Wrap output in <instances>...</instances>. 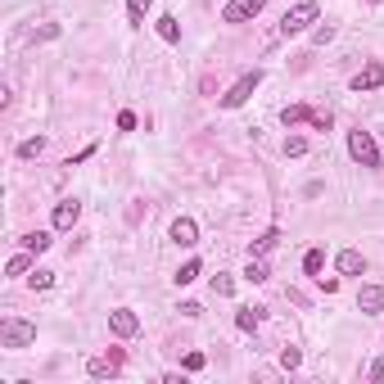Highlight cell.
Masks as SVG:
<instances>
[{
    "mask_svg": "<svg viewBox=\"0 0 384 384\" xmlns=\"http://www.w3.org/2000/svg\"><path fill=\"white\" fill-rule=\"evenodd\" d=\"M32 344H36L32 321H23V316H5V321H0V348L18 353V348H32Z\"/></svg>",
    "mask_w": 384,
    "mask_h": 384,
    "instance_id": "cell-1",
    "label": "cell"
},
{
    "mask_svg": "<svg viewBox=\"0 0 384 384\" xmlns=\"http://www.w3.org/2000/svg\"><path fill=\"white\" fill-rule=\"evenodd\" d=\"M316 18H321V5H316V0H299L294 9H285V18H281V36H299V32H307Z\"/></svg>",
    "mask_w": 384,
    "mask_h": 384,
    "instance_id": "cell-2",
    "label": "cell"
},
{
    "mask_svg": "<svg viewBox=\"0 0 384 384\" xmlns=\"http://www.w3.org/2000/svg\"><path fill=\"white\" fill-rule=\"evenodd\" d=\"M263 86V68H249V73H239L235 77V86L222 95V109H239V104H249V95Z\"/></svg>",
    "mask_w": 384,
    "mask_h": 384,
    "instance_id": "cell-3",
    "label": "cell"
},
{
    "mask_svg": "<svg viewBox=\"0 0 384 384\" xmlns=\"http://www.w3.org/2000/svg\"><path fill=\"white\" fill-rule=\"evenodd\" d=\"M348 154H353V163H362V168H380V145H376V136L371 131H348Z\"/></svg>",
    "mask_w": 384,
    "mask_h": 384,
    "instance_id": "cell-4",
    "label": "cell"
},
{
    "mask_svg": "<svg viewBox=\"0 0 384 384\" xmlns=\"http://www.w3.org/2000/svg\"><path fill=\"white\" fill-rule=\"evenodd\" d=\"M122 357H127L122 348H109L104 357H86V376L91 380H113L122 371Z\"/></svg>",
    "mask_w": 384,
    "mask_h": 384,
    "instance_id": "cell-5",
    "label": "cell"
},
{
    "mask_svg": "<svg viewBox=\"0 0 384 384\" xmlns=\"http://www.w3.org/2000/svg\"><path fill=\"white\" fill-rule=\"evenodd\" d=\"M263 9H267V0H226L222 23H253Z\"/></svg>",
    "mask_w": 384,
    "mask_h": 384,
    "instance_id": "cell-6",
    "label": "cell"
},
{
    "mask_svg": "<svg viewBox=\"0 0 384 384\" xmlns=\"http://www.w3.org/2000/svg\"><path fill=\"white\" fill-rule=\"evenodd\" d=\"M109 330L118 334V339H136L140 334V316L131 312V307H113L109 312Z\"/></svg>",
    "mask_w": 384,
    "mask_h": 384,
    "instance_id": "cell-7",
    "label": "cell"
},
{
    "mask_svg": "<svg viewBox=\"0 0 384 384\" xmlns=\"http://www.w3.org/2000/svg\"><path fill=\"white\" fill-rule=\"evenodd\" d=\"M168 239L177 249H195L199 244V222H195V217H177V222L168 226Z\"/></svg>",
    "mask_w": 384,
    "mask_h": 384,
    "instance_id": "cell-8",
    "label": "cell"
},
{
    "mask_svg": "<svg viewBox=\"0 0 384 384\" xmlns=\"http://www.w3.org/2000/svg\"><path fill=\"white\" fill-rule=\"evenodd\" d=\"M380 86H384V64H380V59H371L367 68H362L357 77H353V91H357V95H367V91H380Z\"/></svg>",
    "mask_w": 384,
    "mask_h": 384,
    "instance_id": "cell-9",
    "label": "cell"
},
{
    "mask_svg": "<svg viewBox=\"0 0 384 384\" xmlns=\"http://www.w3.org/2000/svg\"><path fill=\"white\" fill-rule=\"evenodd\" d=\"M77 217H82V199H59V204H54V230H73L77 226Z\"/></svg>",
    "mask_w": 384,
    "mask_h": 384,
    "instance_id": "cell-10",
    "label": "cell"
},
{
    "mask_svg": "<svg viewBox=\"0 0 384 384\" xmlns=\"http://www.w3.org/2000/svg\"><path fill=\"white\" fill-rule=\"evenodd\" d=\"M334 267H339V276H362L367 272V258H362V249H339Z\"/></svg>",
    "mask_w": 384,
    "mask_h": 384,
    "instance_id": "cell-11",
    "label": "cell"
},
{
    "mask_svg": "<svg viewBox=\"0 0 384 384\" xmlns=\"http://www.w3.org/2000/svg\"><path fill=\"white\" fill-rule=\"evenodd\" d=\"M357 312H367V316L384 312V290H380V285H362V290H357Z\"/></svg>",
    "mask_w": 384,
    "mask_h": 384,
    "instance_id": "cell-12",
    "label": "cell"
},
{
    "mask_svg": "<svg viewBox=\"0 0 384 384\" xmlns=\"http://www.w3.org/2000/svg\"><path fill=\"white\" fill-rule=\"evenodd\" d=\"M276 244H281V230L272 226V230H263V235H258L253 244H249V258H267V253H272Z\"/></svg>",
    "mask_w": 384,
    "mask_h": 384,
    "instance_id": "cell-13",
    "label": "cell"
},
{
    "mask_svg": "<svg viewBox=\"0 0 384 384\" xmlns=\"http://www.w3.org/2000/svg\"><path fill=\"white\" fill-rule=\"evenodd\" d=\"M32 267H36V253H32V249H23V253H14L5 263V276H27Z\"/></svg>",
    "mask_w": 384,
    "mask_h": 384,
    "instance_id": "cell-14",
    "label": "cell"
},
{
    "mask_svg": "<svg viewBox=\"0 0 384 384\" xmlns=\"http://www.w3.org/2000/svg\"><path fill=\"white\" fill-rule=\"evenodd\" d=\"M263 312H267V307H239V312H235V325H239V330H249V334H253L258 325H263Z\"/></svg>",
    "mask_w": 384,
    "mask_h": 384,
    "instance_id": "cell-15",
    "label": "cell"
},
{
    "mask_svg": "<svg viewBox=\"0 0 384 384\" xmlns=\"http://www.w3.org/2000/svg\"><path fill=\"white\" fill-rule=\"evenodd\" d=\"M244 281H249V285H267V281H272V267H267L263 258H249V267H244Z\"/></svg>",
    "mask_w": 384,
    "mask_h": 384,
    "instance_id": "cell-16",
    "label": "cell"
},
{
    "mask_svg": "<svg viewBox=\"0 0 384 384\" xmlns=\"http://www.w3.org/2000/svg\"><path fill=\"white\" fill-rule=\"evenodd\" d=\"M281 122H285V127H299V122H312V109H307V104H285V109H281Z\"/></svg>",
    "mask_w": 384,
    "mask_h": 384,
    "instance_id": "cell-17",
    "label": "cell"
},
{
    "mask_svg": "<svg viewBox=\"0 0 384 384\" xmlns=\"http://www.w3.org/2000/svg\"><path fill=\"white\" fill-rule=\"evenodd\" d=\"M18 244H23V249H32V253H45V249H50L54 239H50V230H27V235L18 239Z\"/></svg>",
    "mask_w": 384,
    "mask_h": 384,
    "instance_id": "cell-18",
    "label": "cell"
},
{
    "mask_svg": "<svg viewBox=\"0 0 384 384\" xmlns=\"http://www.w3.org/2000/svg\"><path fill=\"white\" fill-rule=\"evenodd\" d=\"M199 272H204V263H199V258H190L186 267H177V276H172V281H177V285H195Z\"/></svg>",
    "mask_w": 384,
    "mask_h": 384,
    "instance_id": "cell-19",
    "label": "cell"
},
{
    "mask_svg": "<svg viewBox=\"0 0 384 384\" xmlns=\"http://www.w3.org/2000/svg\"><path fill=\"white\" fill-rule=\"evenodd\" d=\"M158 36H163L168 45H177V41H181V23H177L172 14H163V18H158Z\"/></svg>",
    "mask_w": 384,
    "mask_h": 384,
    "instance_id": "cell-20",
    "label": "cell"
},
{
    "mask_svg": "<svg viewBox=\"0 0 384 384\" xmlns=\"http://www.w3.org/2000/svg\"><path fill=\"white\" fill-rule=\"evenodd\" d=\"M149 5H154V0H127V23L140 27V23H145V14H149Z\"/></svg>",
    "mask_w": 384,
    "mask_h": 384,
    "instance_id": "cell-21",
    "label": "cell"
},
{
    "mask_svg": "<svg viewBox=\"0 0 384 384\" xmlns=\"http://www.w3.org/2000/svg\"><path fill=\"white\" fill-rule=\"evenodd\" d=\"M27 285H32V290H50V285H54V272H50V267H32Z\"/></svg>",
    "mask_w": 384,
    "mask_h": 384,
    "instance_id": "cell-22",
    "label": "cell"
},
{
    "mask_svg": "<svg viewBox=\"0 0 384 384\" xmlns=\"http://www.w3.org/2000/svg\"><path fill=\"white\" fill-rule=\"evenodd\" d=\"M321 267H325V249H307L303 272H307V276H321Z\"/></svg>",
    "mask_w": 384,
    "mask_h": 384,
    "instance_id": "cell-23",
    "label": "cell"
},
{
    "mask_svg": "<svg viewBox=\"0 0 384 384\" xmlns=\"http://www.w3.org/2000/svg\"><path fill=\"white\" fill-rule=\"evenodd\" d=\"M213 294H217V299H230V294H235V276L217 272V276H213Z\"/></svg>",
    "mask_w": 384,
    "mask_h": 384,
    "instance_id": "cell-24",
    "label": "cell"
},
{
    "mask_svg": "<svg viewBox=\"0 0 384 384\" xmlns=\"http://www.w3.org/2000/svg\"><path fill=\"white\" fill-rule=\"evenodd\" d=\"M41 154H45V136H32L18 145V158H41Z\"/></svg>",
    "mask_w": 384,
    "mask_h": 384,
    "instance_id": "cell-25",
    "label": "cell"
},
{
    "mask_svg": "<svg viewBox=\"0 0 384 384\" xmlns=\"http://www.w3.org/2000/svg\"><path fill=\"white\" fill-rule=\"evenodd\" d=\"M307 154V136H285V158H303Z\"/></svg>",
    "mask_w": 384,
    "mask_h": 384,
    "instance_id": "cell-26",
    "label": "cell"
},
{
    "mask_svg": "<svg viewBox=\"0 0 384 384\" xmlns=\"http://www.w3.org/2000/svg\"><path fill=\"white\" fill-rule=\"evenodd\" d=\"M281 367H285V371H299V367H303V353H299V348H281Z\"/></svg>",
    "mask_w": 384,
    "mask_h": 384,
    "instance_id": "cell-27",
    "label": "cell"
},
{
    "mask_svg": "<svg viewBox=\"0 0 384 384\" xmlns=\"http://www.w3.org/2000/svg\"><path fill=\"white\" fill-rule=\"evenodd\" d=\"M204 353H186V357H181V371H204Z\"/></svg>",
    "mask_w": 384,
    "mask_h": 384,
    "instance_id": "cell-28",
    "label": "cell"
},
{
    "mask_svg": "<svg viewBox=\"0 0 384 384\" xmlns=\"http://www.w3.org/2000/svg\"><path fill=\"white\" fill-rule=\"evenodd\" d=\"M325 41H334V27H330V23L312 27V45H325Z\"/></svg>",
    "mask_w": 384,
    "mask_h": 384,
    "instance_id": "cell-29",
    "label": "cell"
},
{
    "mask_svg": "<svg viewBox=\"0 0 384 384\" xmlns=\"http://www.w3.org/2000/svg\"><path fill=\"white\" fill-rule=\"evenodd\" d=\"M330 122H334L330 109H312V127H316V131H330Z\"/></svg>",
    "mask_w": 384,
    "mask_h": 384,
    "instance_id": "cell-30",
    "label": "cell"
},
{
    "mask_svg": "<svg viewBox=\"0 0 384 384\" xmlns=\"http://www.w3.org/2000/svg\"><path fill=\"white\" fill-rule=\"evenodd\" d=\"M367 380H371V384H380V380H384V357H376V362L367 367Z\"/></svg>",
    "mask_w": 384,
    "mask_h": 384,
    "instance_id": "cell-31",
    "label": "cell"
},
{
    "mask_svg": "<svg viewBox=\"0 0 384 384\" xmlns=\"http://www.w3.org/2000/svg\"><path fill=\"white\" fill-rule=\"evenodd\" d=\"M118 131H136V113H131V109L118 113Z\"/></svg>",
    "mask_w": 384,
    "mask_h": 384,
    "instance_id": "cell-32",
    "label": "cell"
},
{
    "mask_svg": "<svg viewBox=\"0 0 384 384\" xmlns=\"http://www.w3.org/2000/svg\"><path fill=\"white\" fill-rule=\"evenodd\" d=\"M177 312H181V316H190V321H195V316H204V307H199V303H181Z\"/></svg>",
    "mask_w": 384,
    "mask_h": 384,
    "instance_id": "cell-33",
    "label": "cell"
},
{
    "mask_svg": "<svg viewBox=\"0 0 384 384\" xmlns=\"http://www.w3.org/2000/svg\"><path fill=\"white\" fill-rule=\"evenodd\" d=\"M36 36H41V41H54V36H59V23H45V27H41Z\"/></svg>",
    "mask_w": 384,
    "mask_h": 384,
    "instance_id": "cell-34",
    "label": "cell"
}]
</instances>
